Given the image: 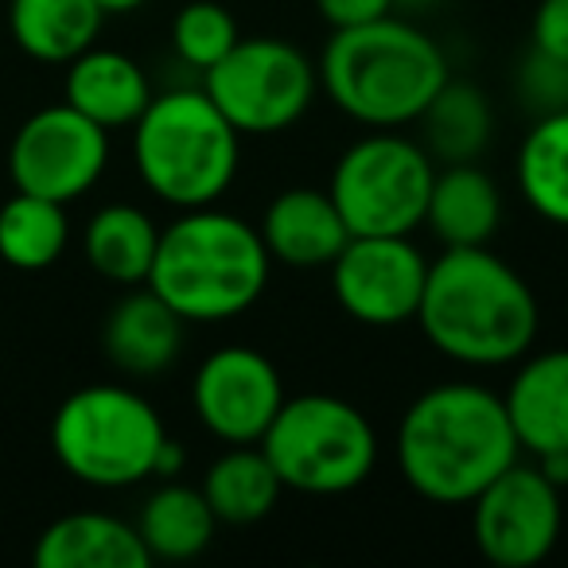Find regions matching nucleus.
<instances>
[{"instance_id":"nucleus-19","label":"nucleus","mask_w":568,"mask_h":568,"mask_svg":"<svg viewBox=\"0 0 568 568\" xmlns=\"http://www.w3.org/2000/svg\"><path fill=\"white\" fill-rule=\"evenodd\" d=\"M40 568H149L152 557L141 534L113 514L79 510L51 521L36 541Z\"/></svg>"},{"instance_id":"nucleus-23","label":"nucleus","mask_w":568,"mask_h":568,"mask_svg":"<svg viewBox=\"0 0 568 568\" xmlns=\"http://www.w3.org/2000/svg\"><path fill=\"white\" fill-rule=\"evenodd\" d=\"M160 226L133 203H110L87 222L82 234V253L90 268L105 276L110 284H136L149 281L152 257H156Z\"/></svg>"},{"instance_id":"nucleus-25","label":"nucleus","mask_w":568,"mask_h":568,"mask_svg":"<svg viewBox=\"0 0 568 568\" xmlns=\"http://www.w3.org/2000/svg\"><path fill=\"white\" fill-rule=\"evenodd\" d=\"M417 125L425 129L420 144L436 164H471L487 152L490 133H495V113L479 87L448 79L425 105Z\"/></svg>"},{"instance_id":"nucleus-30","label":"nucleus","mask_w":568,"mask_h":568,"mask_svg":"<svg viewBox=\"0 0 568 568\" xmlns=\"http://www.w3.org/2000/svg\"><path fill=\"white\" fill-rule=\"evenodd\" d=\"M316 12L332 32H339V28H358L389 17L397 12V4L394 0H316Z\"/></svg>"},{"instance_id":"nucleus-26","label":"nucleus","mask_w":568,"mask_h":568,"mask_svg":"<svg viewBox=\"0 0 568 568\" xmlns=\"http://www.w3.org/2000/svg\"><path fill=\"white\" fill-rule=\"evenodd\" d=\"M71 242L67 206L55 199L17 191L0 206V261L20 273H40L63 257Z\"/></svg>"},{"instance_id":"nucleus-20","label":"nucleus","mask_w":568,"mask_h":568,"mask_svg":"<svg viewBox=\"0 0 568 568\" xmlns=\"http://www.w3.org/2000/svg\"><path fill=\"white\" fill-rule=\"evenodd\" d=\"M98 0H9V32L36 63L67 67L102 36Z\"/></svg>"},{"instance_id":"nucleus-21","label":"nucleus","mask_w":568,"mask_h":568,"mask_svg":"<svg viewBox=\"0 0 568 568\" xmlns=\"http://www.w3.org/2000/svg\"><path fill=\"white\" fill-rule=\"evenodd\" d=\"M214 529L219 518L203 490L180 479L160 483L136 514V534L152 560H195L199 552L211 549Z\"/></svg>"},{"instance_id":"nucleus-13","label":"nucleus","mask_w":568,"mask_h":568,"mask_svg":"<svg viewBox=\"0 0 568 568\" xmlns=\"http://www.w3.org/2000/svg\"><path fill=\"white\" fill-rule=\"evenodd\" d=\"M195 417L222 444H261L284 405V382L273 358L253 347H219L199 363L191 382Z\"/></svg>"},{"instance_id":"nucleus-15","label":"nucleus","mask_w":568,"mask_h":568,"mask_svg":"<svg viewBox=\"0 0 568 568\" xmlns=\"http://www.w3.org/2000/svg\"><path fill=\"white\" fill-rule=\"evenodd\" d=\"M503 405L529 459L568 452V347L521 355Z\"/></svg>"},{"instance_id":"nucleus-16","label":"nucleus","mask_w":568,"mask_h":568,"mask_svg":"<svg viewBox=\"0 0 568 568\" xmlns=\"http://www.w3.org/2000/svg\"><path fill=\"white\" fill-rule=\"evenodd\" d=\"M105 358L129 378H156L180 358L183 320L152 293L149 284L125 293L102 327Z\"/></svg>"},{"instance_id":"nucleus-27","label":"nucleus","mask_w":568,"mask_h":568,"mask_svg":"<svg viewBox=\"0 0 568 568\" xmlns=\"http://www.w3.org/2000/svg\"><path fill=\"white\" fill-rule=\"evenodd\" d=\"M237 40H242L237 20L230 17V9L219 4V0H191L172 20L175 55H180V63H187L199 74L211 71Z\"/></svg>"},{"instance_id":"nucleus-12","label":"nucleus","mask_w":568,"mask_h":568,"mask_svg":"<svg viewBox=\"0 0 568 568\" xmlns=\"http://www.w3.org/2000/svg\"><path fill=\"white\" fill-rule=\"evenodd\" d=\"M327 268L335 301L355 324L402 327L417 320L428 257L413 234H351Z\"/></svg>"},{"instance_id":"nucleus-2","label":"nucleus","mask_w":568,"mask_h":568,"mask_svg":"<svg viewBox=\"0 0 568 568\" xmlns=\"http://www.w3.org/2000/svg\"><path fill=\"white\" fill-rule=\"evenodd\" d=\"M417 324L444 358L495 371L534 351L541 308L518 268L487 245H471L428 261Z\"/></svg>"},{"instance_id":"nucleus-32","label":"nucleus","mask_w":568,"mask_h":568,"mask_svg":"<svg viewBox=\"0 0 568 568\" xmlns=\"http://www.w3.org/2000/svg\"><path fill=\"white\" fill-rule=\"evenodd\" d=\"M541 467V475L557 487H568V452H549V456H537L534 459Z\"/></svg>"},{"instance_id":"nucleus-6","label":"nucleus","mask_w":568,"mask_h":568,"mask_svg":"<svg viewBox=\"0 0 568 568\" xmlns=\"http://www.w3.org/2000/svg\"><path fill=\"white\" fill-rule=\"evenodd\" d=\"M164 440L168 428L156 405L113 382L74 389L51 420V448L63 471L98 490H121L152 479Z\"/></svg>"},{"instance_id":"nucleus-11","label":"nucleus","mask_w":568,"mask_h":568,"mask_svg":"<svg viewBox=\"0 0 568 568\" xmlns=\"http://www.w3.org/2000/svg\"><path fill=\"white\" fill-rule=\"evenodd\" d=\"M560 487L529 459H514L471 498L475 549L498 568H534L557 549Z\"/></svg>"},{"instance_id":"nucleus-9","label":"nucleus","mask_w":568,"mask_h":568,"mask_svg":"<svg viewBox=\"0 0 568 568\" xmlns=\"http://www.w3.org/2000/svg\"><path fill=\"white\" fill-rule=\"evenodd\" d=\"M203 90L242 136H273L312 110L320 71L288 40L250 36L203 71Z\"/></svg>"},{"instance_id":"nucleus-5","label":"nucleus","mask_w":568,"mask_h":568,"mask_svg":"<svg viewBox=\"0 0 568 568\" xmlns=\"http://www.w3.org/2000/svg\"><path fill=\"white\" fill-rule=\"evenodd\" d=\"M133 164L160 203L175 211L214 206L237 180L242 133L203 87L164 90L133 121Z\"/></svg>"},{"instance_id":"nucleus-14","label":"nucleus","mask_w":568,"mask_h":568,"mask_svg":"<svg viewBox=\"0 0 568 568\" xmlns=\"http://www.w3.org/2000/svg\"><path fill=\"white\" fill-rule=\"evenodd\" d=\"M273 265L327 268L351 242V230L324 187H288L265 206L257 226Z\"/></svg>"},{"instance_id":"nucleus-18","label":"nucleus","mask_w":568,"mask_h":568,"mask_svg":"<svg viewBox=\"0 0 568 568\" xmlns=\"http://www.w3.org/2000/svg\"><path fill=\"white\" fill-rule=\"evenodd\" d=\"M498 222H503V191L483 172L479 160L436 168L425 226L433 230V237L444 250L487 245L498 234Z\"/></svg>"},{"instance_id":"nucleus-28","label":"nucleus","mask_w":568,"mask_h":568,"mask_svg":"<svg viewBox=\"0 0 568 568\" xmlns=\"http://www.w3.org/2000/svg\"><path fill=\"white\" fill-rule=\"evenodd\" d=\"M518 94L534 113L568 110V59H552L529 48L518 67Z\"/></svg>"},{"instance_id":"nucleus-31","label":"nucleus","mask_w":568,"mask_h":568,"mask_svg":"<svg viewBox=\"0 0 568 568\" xmlns=\"http://www.w3.org/2000/svg\"><path fill=\"white\" fill-rule=\"evenodd\" d=\"M187 467V452H183V444L180 440H172L168 436L164 444H160V452H156V467H152V479H175V475Z\"/></svg>"},{"instance_id":"nucleus-1","label":"nucleus","mask_w":568,"mask_h":568,"mask_svg":"<svg viewBox=\"0 0 568 568\" xmlns=\"http://www.w3.org/2000/svg\"><path fill=\"white\" fill-rule=\"evenodd\" d=\"M514 459L521 448L503 397L475 382L425 389L397 425V471L436 506H471Z\"/></svg>"},{"instance_id":"nucleus-29","label":"nucleus","mask_w":568,"mask_h":568,"mask_svg":"<svg viewBox=\"0 0 568 568\" xmlns=\"http://www.w3.org/2000/svg\"><path fill=\"white\" fill-rule=\"evenodd\" d=\"M529 48L552 59H568V0H537L534 24H529Z\"/></svg>"},{"instance_id":"nucleus-8","label":"nucleus","mask_w":568,"mask_h":568,"mask_svg":"<svg viewBox=\"0 0 568 568\" xmlns=\"http://www.w3.org/2000/svg\"><path fill=\"white\" fill-rule=\"evenodd\" d=\"M433 175L436 160L425 144L374 129L339 156L327 191L351 234H413L425 226Z\"/></svg>"},{"instance_id":"nucleus-17","label":"nucleus","mask_w":568,"mask_h":568,"mask_svg":"<svg viewBox=\"0 0 568 568\" xmlns=\"http://www.w3.org/2000/svg\"><path fill=\"white\" fill-rule=\"evenodd\" d=\"M63 102L74 105L82 118L113 129H133V121L152 102V82L141 71V63L113 48H87L79 59L67 63Z\"/></svg>"},{"instance_id":"nucleus-24","label":"nucleus","mask_w":568,"mask_h":568,"mask_svg":"<svg viewBox=\"0 0 568 568\" xmlns=\"http://www.w3.org/2000/svg\"><path fill=\"white\" fill-rule=\"evenodd\" d=\"M518 195L537 219L568 230V110L537 113L518 149Z\"/></svg>"},{"instance_id":"nucleus-10","label":"nucleus","mask_w":568,"mask_h":568,"mask_svg":"<svg viewBox=\"0 0 568 568\" xmlns=\"http://www.w3.org/2000/svg\"><path fill=\"white\" fill-rule=\"evenodd\" d=\"M110 164V133L82 118L74 105H43L17 129L9 149L12 187L28 195L74 203L82 199Z\"/></svg>"},{"instance_id":"nucleus-3","label":"nucleus","mask_w":568,"mask_h":568,"mask_svg":"<svg viewBox=\"0 0 568 568\" xmlns=\"http://www.w3.org/2000/svg\"><path fill=\"white\" fill-rule=\"evenodd\" d=\"M316 71L327 102L366 129L417 125L436 90L452 79L440 43L394 12L332 32Z\"/></svg>"},{"instance_id":"nucleus-7","label":"nucleus","mask_w":568,"mask_h":568,"mask_svg":"<svg viewBox=\"0 0 568 568\" xmlns=\"http://www.w3.org/2000/svg\"><path fill=\"white\" fill-rule=\"evenodd\" d=\"M261 452L284 490L301 495H347L363 487L378 464V433L358 405L335 394L284 397Z\"/></svg>"},{"instance_id":"nucleus-4","label":"nucleus","mask_w":568,"mask_h":568,"mask_svg":"<svg viewBox=\"0 0 568 568\" xmlns=\"http://www.w3.org/2000/svg\"><path fill=\"white\" fill-rule=\"evenodd\" d=\"M273 273L257 226L219 206L180 211L160 230L149 288L183 324H222L261 301Z\"/></svg>"},{"instance_id":"nucleus-34","label":"nucleus","mask_w":568,"mask_h":568,"mask_svg":"<svg viewBox=\"0 0 568 568\" xmlns=\"http://www.w3.org/2000/svg\"><path fill=\"white\" fill-rule=\"evenodd\" d=\"M397 9H405V12H433L440 0H394Z\"/></svg>"},{"instance_id":"nucleus-22","label":"nucleus","mask_w":568,"mask_h":568,"mask_svg":"<svg viewBox=\"0 0 568 568\" xmlns=\"http://www.w3.org/2000/svg\"><path fill=\"white\" fill-rule=\"evenodd\" d=\"M199 490L211 503L219 526H253L273 514L284 483L261 444H226V452L206 467Z\"/></svg>"},{"instance_id":"nucleus-33","label":"nucleus","mask_w":568,"mask_h":568,"mask_svg":"<svg viewBox=\"0 0 568 568\" xmlns=\"http://www.w3.org/2000/svg\"><path fill=\"white\" fill-rule=\"evenodd\" d=\"M141 4H149V0H98V9L105 17H125V12H136Z\"/></svg>"}]
</instances>
